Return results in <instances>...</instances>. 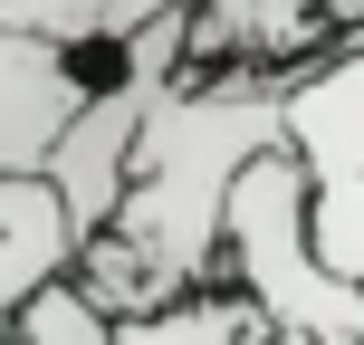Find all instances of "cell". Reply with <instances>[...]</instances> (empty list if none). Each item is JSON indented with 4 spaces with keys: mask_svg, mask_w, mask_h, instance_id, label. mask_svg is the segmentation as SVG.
<instances>
[{
    "mask_svg": "<svg viewBox=\"0 0 364 345\" xmlns=\"http://www.w3.org/2000/svg\"><path fill=\"white\" fill-rule=\"evenodd\" d=\"M269 144H288V68L230 58V68H182L173 87H154L125 211L87 230L77 278L115 317L211 288L230 269V192Z\"/></svg>",
    "mask_w": 364,
    "mask_h": 345,
    "instance_id": "obj_1",
    "label": "cell"
},
{
    "mask_svg": "<svg viewBox=\"0 0 364 345\" xmlns=\"http://www.w3.org/2000/svg\"><path fill=\"white\" fill-rule=\"evenodd\" d=\"M278 327L316 345H364V278H346L316 250V173L297 144H269L230 192V269Z\"/></svg>",
    "mask_w": 364,
    "mask_h": 345,
    "instance_id": "obj_2",
    "label": "cell"
},
{
    "mask_svg": "<svg viewBox=\"0 0 364 345\" xmlns=\"http://www.w3.org/2000/svg\"><path fill=\"white\" fill-rule=\"evenodd\" d=\"M288 144L316 173V250L364 278V29L288 68Z\"/></svg>",
    "mask_w": 364,
    "mask_h": 345,
    "instance_id": "obj_3",
    "label": "cell"
},
{
    "mask_svg": "<svg viewBox=\"0 0 364 345\" xmlns=\"http://www.w3.org/2000/svg\"><path fill=\"white\" fill-rule=\"evenodd\" d=\"M96 87H106L96 77V48H68L48 29L0 19V173H48L58 134L87 115Z\"/></svg>",
    "mask_w": 364,
    "mask_h": 345,
    "instance_id": "obj_4",
    "label": "cell"
},
{
    "mask_svg": "<svg viewBox=\"0 0 364 345\" xmlns=\"http://www.w3.org/2000/svg\"><path fill=\"white\" fill-rule=\"evenodd\" d=\"M144 106H154V87H144V77H106V87L87 96V115H77V125L58 134V154H48L58 192H68V211L87 221V230H106V221L125 211L134 144H144Z\"/></svg>",
    "mask_w": 364,
    "mask_h": 345,
    "instance_id": "obj_5",
    "label": "cell"
},
{
    "mask_svg": "<svg viewBox=\"0 0 364 345\" xmlns=\"http://www.w3.org/2000/svg\"><path fill=\"white\" fill-rule=\"evenodd\" d=\"M87 221L68 211L58 173H0V317H19V297L48 288L58 269H77Z\"/></svg>",
    "mask_w": 364,
    "mask_h": 345,
    "instance_id": "obj_6",
    "label": "cell"
},
{
    "mask_svg": "<svg viewBox=\"0 0 364 345\" xmlns=\"http://www.w3.org/2000/svg\"><path fill=\"white\" fill-rule=\"evenodd\" d=\"M10 327H19V345H115V336H125V317H115V307H106V297H96L77 269H58L48 288H29V297H19V317H10Z\"/></svg>",
    "mask_w": 364,
    "mask_h": 345,
    "instance_id": "obj_7",
    "label": "cell"
},
{
    "mask_svg": "<svg viewBox=\"0 0 364 345\" xmlns=\"http://www.w3.org/2000/svg\"><path fill=\"white\" fill-rule=\"evenodd\" d=\"M0 19L48 29V38H68V48H106V0H0Z\"/></svg>",
    "mask_w": 364,
    "mask_h": 345,
    "instance_id": "obj_8",
    "label": "cell"
},
{
    "mask_svg": "<svg viewBox=\"0 0 364 345\" xmlns=\"http://www.w3.org/2000/svg\"><path fill=\"white\" fill-rule=\"evenodd\" d=\"M259 345H316V336H297V327H269V336H259Z\"/></svg>",
    "mask_w": 364,
    "mask_h": 345,
    "instance_id": "obj_9",
    "label": "cell"
}]
</instances>
